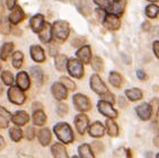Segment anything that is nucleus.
Returning <instances> with one entry per match:
<instances>
[{
  "instance_id": "nucleus-16",
  "label": "nucleus",
  "mask_w": 159,
  "mask_h": 158,
  "mask_svg": "<svg viewBox=\"0 0 159 158\" xmlns=\"http://www.w3.org/2000/svg\"><path fill=\"white\" fill-rule=\"evenodd\" d=\"M77 57L83 63H89L92 60V50L89 45L81 46L78 51H77Z\"/></svg>"
},
{
  "instance_id": "nucleus-19",
  "label": "nucleus",
  "mask_w": 159,
  "mask_h": 158,
  "mask_svg": "<svg viewBox=\"0 0 159 158\" xmlns=\"http://www.w3.org/2000/svg\"><path fill=\"white\" fill-rule=\"evenodd\" d=\"M11 121L18 127H23L30 121V116L25 111H18L11 116Z\"/></svg>"
},
{
  "instance_id": "nucleus-55",
  "label": "nucleus",
  "mask_w": 159,
  "mask_h": 158,
  "mask_svg": "<svg viewBox=\"0 0 159 158\" xmlns=\"http://www.w3.org/2000/svg\"><path fill=\"white\" fill-rule=\"evenodd\" d=\"M2 91H3V87L1 86V84H0V95L2 94Z\"/></svg>"
},
{
  "instance_id": "nucleus-13",
  "label": "nucleus",
  "mask_w": 159,
  "mask_h": 158,
  "mask_svg": "<svg viewBox=\"0 0 159 158\" xmlns=\"http://www.w3.org/2000/svg\"><path fill=\"white\" fill-rule=\"evenodd\" d=\"M16 82H17V86L21 91H27L31 86V80H30V77H28L26 71H20V72L17 73Z\"/></svg>"
},
{
  "instance_id": "nucleus-43",
  "label": "nucleus",
  "mask_w": 159,
  "mask_h": 158,
  "mask_svg": "<svg viewBox=\"0 0 159 158\" xmlns=\"http://www.w3.org/2000/svg\"><path fill=\"white\" fill-rule=\"evenodd\" d=\"M102 100H105L107 103H111V104H114L115 103V100H114V96L113 94H111V93H105L104 95H102Z\"/></svg>"
},
{
  "instance_id": "nucleus-24",
  "label": "nucleus",
  "mask_w": 159,
  "mask_h": 158,
  "mask_svg": "<svg viewBox=\"0 0 159 158\" xmlns=\"http://www.w3.org/2000/svg\"><path fill=\"white\" fill-rule=\"evenodd\" d=\"M77 9L79 10V12H81L84 16H89L92 12V7L89 5V2L87 0H77L76 2Z\"/></svg>"
},
{
  "instance_id": "nucleus-33",
  "label": "nucleus",
  "mask_w": 159,
  "mask_h": 158,
  "mask_svg": "<svg viewBox=\"0 0 159 158\" xmlns=\"http://www.w3.org/2000/svg\"><path fill=\"white\" fill-rule=\"evenodd\" d=\"M159 14V7L155 3H150L146 7V15L149 18H156Z\"/></svg>"
},
{
  "instance_id": "nucleus-31",
  "label": "nucleus",
  "mask_w": 159,
  "mask_h": 158,
  "mask_svg": "<svg viewBox=\"0 0 159 158\" xmlns=\"http://www.w3.org/2000/svg\"><path fill=\"white\" fill-rule=\"evenodd\" d=\"M31 75L33 77V79L35 80L37 85H41L43 82V71L40 67H37V66H34V67L31 68Z\"/></svg>"
},
{
  "instance_id": "nucleus-10",
  "label": "nucleus",
  "mask_w": 159,
  "mask_h": 158,
  "mask_svg": "<svg viewBox=\"0 0 159 158\" xmlns=\"http://www.w3.org/2000/svg\"><path fill=\"white\" fill-rule=\"evenodd\" d=\"M75 125H76V129L78 131V133L84 134L86 132V130L88 129L89 127V118L86 114H78L75 118Z\"/></svg>"
},
{
  "instance_id": "nucleus-15",
  "label": "nucleus",
  "mask_w": 159,
  "mask_h": 158,
  "mask_svg": "<svg viewBox=\"0 0 159 158\" xmlns=\"http://www.w3.org/2000/svg\"><path fill=\"white\" fill-rule=\"evenodd\" d=\"M45 24V21H44V16L41 15V14H36L34 15L33 17L30 21V25H31V28L33 30V32L35 33H39L42 27Z\"/></svg>"
},
{
  "instance_id": "nucleus-28",
  "label": "nucleus",
  "mask_w": 159,
  "mask_h": 158,
  "mask_svg": "<svg viewBox=\"0 0 159 158\" xmlns=\"http://www.w3.org/2000/svg\"><path fill=\"white\" fill-rule=\"evenodd\" d=\"M106 130L107 133L110 134L111 137H116L119 134V127L115 122L113 121V118H107L106 120Z\"/></svg>"
},
{
  "instance_id": "nucleus-12",
  "label": "nucleus",
  "mask_w": 159,
  "mask_h": 158,
  "mask_svg": "<svg viewBox=\"0 0 159 158\" xmlns=\"http://www.w3.org/2000/svg\"><path fill=\"white\" fill-rule=\"evenodd\" d=\"M135 112L138 114L139 118L142 120V121H148L151 115H152V111H151V106H150V104L148 103H143L137 106L135 109Z\"/></svg>"
},
{
  "instance_id": "nucleus-29",
  "label": "nucleus",
  "mask_w": 159,
  "mask_h": 158,
  "mask_svg": "<svg viewBox=\"0 0 159 158\" xmlns=\"http://www.w3.org/2000/svg\"><path fill=\"white\" fill-rule=\"evenodd\" d=\"M78 152H79L81 158H95V156H94V154L92 151V148L87 143L80 145L79 148H78Z\"/></svg>"
},
{
  "instance_id": "nucleus-3",
  "label": "nucleus",
  "mask_w": 159,
  "mask_h": 158,
  "mask_svg": "<svg viewBox=\"0 0 159 158\" xmlns=\"http://www.w3.org/2000/svg\"><path fill=\"white\" fill-rule=\"evenodd\" d=\"M67 69L70 76L74 78L80 79L84 76V64L79 59H69L67 64Z\"/></svg>"
},
{
  "instance_id": "nucleus-4",
  "label": "nucleus",
  "mask_w": 159,
  "mask_h": 158,
  "mask_svg": "<svg viewBox=\"0 0 159 158\" xmlns=\"http://www.w3.org/2000/svg\"><path fill=\"white\" fill-rule=\"evenodd\" d=\"M8 98L11 103L16 105H21L26 100L24 91H21L19 87H16V86H10V88L8 89Z\"/></svg>"
},
{
  "instance_id": "nucleus-48",
  "label": "nucleus",
  "mask_w": 159,
  "mask_h": 158,
  "mask_svg": "<svg viewBox=\"0 0 159 158\" xmlns=\"http://www.w3.org/2000/svg\"><path fill=\"white\" fill-rule=\"evenodd\" d=\"M153 52H155V55L159 59V41H156L153 42Z\"/></svg>"
},
{
  "instance_id": "nucleus-49",
  "label": "nucleus",
  "mask_w": 159,
  "mask_h": 158,
  "mask_svg": "<svg viewBox=\"0 0 159 158\" xmlns=\"http://www.w3.org/2000/svg\"><path fill=\"white\" fill-rule=\"evenodd\" d=\"M141 27H142V30H143L144 32H148V30H150V23L148 21H143V23H142V26H141Z\"/></svg>"
},
{
  "instance_id": "nucleus-57",
  "label": "nucleus",
  "mask_w": 159,
  "mask_h": 158,
  "mask_svg": "<svg viewBox=\"0 0 159 158\" xmlns=\"http://www.w3.org/2000/svg\"><path fill=\"white\" fill-rule=\"evenodd\" d=\"M72 158H81V157H78V156H74Z\"/></svg>"
},
{
  "instance_id": "nucleus-59",
  "label": "nucleus",
  "mask_w": 159,
  "mask_h": 158,
  "mask_svg": "<svg viewBox=\"0 0 159 158\" xmlns=\"http://www.w3.org/2000/svg\"><path fill=\"white\" fill-rule=\"evenodd\" d=\"M0 70H1V63H0Z\"/></svg>"
},
{
  "instance_id": "nucleus-39",
  "label": "nucleus",
  "mask_w": 159,
  "mask_h": 158,
  "mask_svg": "<svg viewBox=\"0 0 159 158\" xmlns=\"http://www.w3.org/2000/svg\"><path fill=\"white\" fill-rule=\"evenodd\" d=\"M1 79H2V81L8 86H11L14 84V76H12V73L9 72V71H3L1 72Z\"/></svg>"
},
{
  "instance_id": "nucleus-50",
  "label": "nucleus",
  "mask_w": 159,
  "mask_h": 158,
  "mask_svg": "<svg viewBox=\"0 0 159 158\" xmlns=\"http://www.w3.org/2000/svg\"><path fill=\"white\" fill-rule=\"evenodd\" d=\"M3 14H5V6H3V2L0 0V17H2Z\"/></svg>"
},
{
  "instance_id": "nucleus-54",
  "label": "nucleus",
  "mask_w": 159,
  "mask_h": 158,
  "mask_svg": "<svg viewBox=\"0 0 159 158\" xmlns=\"http://www.w3.org/2000/svg\"><path fill=\"white\" fill-rule=\"evenodd\" d=\"M126 155H128V158H131L132 157V155H131V151H130V150H126Z\"/></svg>"
},
{
  "instance_id": "nucleus-41",
  "label": "nucleus",
  "mask_w": 159,
  "mask_h": 158,
  "mask_svg": "<svg viewBox=\"0 0 159 158\" xmlns=\"http://www.w3.org/2000/svg\"><path fill=\"white\" fill-rule=\"evenodd\" d=\"M111 1L112 0H94V2L97 5L99 8H102V9H104L105 12L107 10V8L110 7L111 5Z\"/></svg>"
},
{
  "instance_id": "nucleus-38",
  "label": "nucleus",
  "mask_w": 159,
  "mask_h": 158,
  "mask_svg": "<svg viewBox=\"0 0 159 158\" xmlns=\"http://www.w3.org/2000/svg\"><path fill=\"white\" fill-rule=\"evenodd\" d=\"M60 82H61L68 91H75L76 89V84L71 79L68 78V77H61L60 78Z\"/></svg>"
},
{
  "instance_id": "nucleus-14",
  "label": "nucleus",
  "mask_w": 159,
  "mask_h": 158,
  "mask_svg": "<svg viewBox=\"0 0 159 158\" xmlns=\"http://www.w3.org/2000/svg\"><path fill=\"white\" fill-rule=\"evenodd\" d=\"M53 33H52V25L50 23H45L42 30L39 32V37L43 43H50L52 40Z\"/></svg>"
},
{
  "instance_id": "nucleus-22",
  "label": "nucleus",
  "mask_w": 159,
  "mask_h": 158,
  "mask_svg": "<svg viewBox=\"0 0 159 158\" xmlns=\"http://www.w3.org/2000/svg\"><path fill=\"white\" fill-rule=\"evenodd\" d=\"M11 118V114L9 111H7L5 107L0 106V128H7Z\"/></svg>"
},
{
  "instance_id": "nucleus-2",
  "label": "nucleus",
  "mask_w": 159,
  "mask_h": 158,
  "mask_svg": "<svg viewBox=\"0 0 159 158\" xmlns=\"http://www.w3.org/2000/svg\"><path fill=\"white\" fill-rule=\"evenodd\" d=\"M70 28H69V24L66 21H54V24L52 25V33L53 36L55 39L60 40V41H64L67 40L68 35H69Z\"/></svg>"
},
{
  "instance_id": "nucleus-35",
  "label": "nucleus",
  "mask_w": 159,
  "mask_h": 158,
  "mask_svg": "<svg viewBox=\"0 0 159 158\" xmlns=\"http://www.w3.org/2000/svg\"><path fill=\"white\" fill-rule=\"evenodd\" d=\"M9 136L12 141L17 142V141H19V140L21 139V137H23V131H21L20 128H18V127H14V128L10 129Z\"/></svg>"
},
{
  "instance_id": "nucleus-30",
  "label": "nucleus",
  "mask_w": 159,
  "mask_h": 158,
  "mask_svg": "<svg viewBox=\"0 0 159 158\" xmlns=\"http://www.w3.org/2000/svg\"><path fill=\"white\" fill-rule=\"evenodd\" d=\"M126 97L132 102H137V100L142 98V91L139 88H130L125 91Z\"/></svg>"
},
{
  "instance_id": "nucleus-1",
  "label": "nucleus",
  "mask_w": 159,
  "mask_h": 158,
  "mask_svg": "<svg viewBox=\"0 0 159 158\" xmlns=\"http://www.w3.org/2000/svg\"><path fill=\"white\" fill-rule=\"evenodd\" d=\"M53 130L58 139L63 143H70L74 141V132L68 123H64V122L58 123L54 125Z\"/></svg>"
},
{
  "instance_id": "nucleus-44",
  "label": "nucleus",
  "mask_w": 159,
  "mask_h": 158,
  "mask_svg": "<svg viewBox=\"0 0 159 158\" xmlns=\"http://www.w3.org/2000/svg\"><path fill=\"white\" fill-rule=\"evenodd\" d=\"M57 112H58V114L60 116H63L64 114H67L68 113V106L66 105V104L60 103L58 105V109H57Z\"/></svg>"
},
{
  "instance_id": "nucleus-23",
  "label": "nucleus",
  "mask_w": 159,
  "mask_h": 158,
  "mask_svg": "<svg viewBox=\"0 0 159 158\" xmlns=\"http://www.w3.org/2000/svg\"><path fill=\"white\" fill-rule=\"evenodd\" d=\"M68 60L67 55L64 54H57L54 59V64L55 68L59 70V71H64L67 69V64H68Z\"/></svg>"
},
{
  "instance_id": "nucleus-47",
  "label": "nucleus",
  "mask_w": 159,
  "mask_h": 158,
  "mask_svg": "<svg viewBox=\"0 0 159 158\" xmlns=\"http://www.w3.org/2000/svg\"><path fill=\"white\" fill-rule=\"evenodd\" d=\"M16 2H17V0H6V5L8 7V9H14L16 7Z\"/></svg>"
},
{
  "instance_id": "nucleus-58",
  "label": "nucleus",
  "mask_w": 159,
  "mask_h": 158,
  "mask_svg": "<svg viewBox=\"0 0 159 158\" xmlns=\"http://www.w3.org/2000/svg\"><path fill=\"white\" fill-rule=\"evenodd\" d=\"M156 158H159V152L157 154V156H156Z\"/></svg>"
},
{
  "instance_id": "nucleus-46",
  "label": "nucleus",
  "mask_w": 159,
  "mask_h": 158,
  "mask_svg": "<svg viewBox=\"0 0 159 158\" xmlns=\"http://www.w3.org/2000/svg\"><path fill=\"white\" fill-rule=\"evenodd\" d=\"M137 77H138L140 80H146V79H147V73L144 72L143 70H138V71H137Z\"/></svg>"
},
{
  "instance_id": "nucleus-8",
  "label": "nucleus",
  "mask_w": 159,
  "mask_h": 158,
  "mask_svg": "<svg viewBox=\"0 0 159 158\" xmlns=\"http://www.w3.org/2000/svg\"><path fill=\"white\" fill-rule=\"evenodd\" d=\"M125 6H126L125 0H112L110 7L107 8L106 12L107 14H113V15L121 16L124 12Z\"/></svg>"
},
{
  "instance_id": "nucleus-11",
  "label": "nucleus",
  "mask_w": 159,
  "mask_h": 158,
  "mask_svg": "<svg viewBox=\"0 0 159 158\" xmlns=\"http://www.w3.org/2000/svg\"><path fill=\"white\" fill-rule=\"evenodd\" d=\"M51 91H52V95L54 96L55 100H63L68 97V89L61 82H54L51 87Z\"/></svg>"
},
{
  "instance_id": "nucleus-45",
  "label": "nucleus",
  "mask_w": 159,
  "mask_h": 158,
  "mask_svg": "<svg viewBox=\"0 0 159 158\" xmlns=\"http://www.w3.org/2000/svg\"><path fill=\"white\" fill-rule=\"evenodd\" d=\"M95 12H96V15H97V17H98V19L99 21H104V18H105V16H106V14L107 12H105L104 9H102V8H97V9L95 10Z\"/></svg>"
},
{
  "instance_id": "nucleus-34",
  "label": "nucleus",
  "mask_w": 159,
  "mask_h": 158,
  "mask_svg": "<svg viewBox=\"0 0 159 158\" xmlns=\"http://www.w3.org/2000/svg\"><path fill=\"white\" fill-rule=\"evenodd\" d=\"M23 61H24V54L21 53V52H15L14 54H12V59H11V62H12V66L15 68H20L21 64H23Z\"/></svg>"
},
{
  "instance_id": "nucleus-9",
  "label": "nucleus",
  "mask_w": 159,
  "mask_h": 158,
  "mask_svg": "<svg viewBox=\"0 0 159 158\" xmlns=\"http://www.w3.org/2000/svg\"><path fill=\"white\" fill-rule=\"evenodd\" d=\"M104 27H106L110 30H117L121 26V21L120 16L113 15V14H106L104 21H103Z\"/></svg>"
},
{
  "instance_id": "nucleus-52",
  "label": "nucleus",
  "mask_w": 159,
  "mask_h": 158,
  "mask_svg": "<svg viewBox=\"0 0 159 158\" xmlns=\"http://www.w3.org/2000/svg\"><path fill=\"white\" fill-rule=\"evenodd\" d=\"M3 147H5V139H3V138L0 136V150H1Z\"/></svg>"
},
{
  "instance_id": "nucleus-40",
  "label": "nucleus",
  "mask_w": 159,
  "mask_h": 158,
  "mask_svg": "<svg viewBox=\"0 0 159 158\" xmlns=\"http://www.w3.org/2000/svg\"><path fill=\"white\" fill-rule=\"evenodd\" d=\"M149 104H150V106H151V111H152V115L151 116L156 118V116L158 115V111H159V100L153 98Z\"/></svg>"
},
{
  "instance_id": "nucleus-5",
  "label": "nucleus",
  "mask_w": 159,
  "mask_h": 158,
  "mask_svg": "<svg viewBox=\"0 0 159 158\" xmlns=\"http://www.w3.org/2000/svg\"><path fill=\"white\" fill-rule=\"evenodd\" d=\"M72 100H74L75 107L80 112H86V111H89L92 109V103H90L89 98L87 96H85V95L76 94Z\"/></svg>"
},
{
  "instance_id": "nucleus-32",
  "label": "nucleus",
  "mask_w": 159,
  "mask_h": 158,
  "mask_svg": "<svg viewBox=\"0 0 159 158\" xmlns=\"http://www.w3.org/2000/svg\"><path fill=\"white\" fill-rule=\"evenodd\" d=\"M108 79H110L111 84H112L114 87H116V88L121 87V85H122V77H121V75H120L119 72H116V71H112V72L110 73V76H108Z\"/></svg>"
},
{
  "instance_id": "nucleus-42",
  "label": "nucleus",
  "mask_w": 159,
  "mask_h": 158,
  "mask_svg": "<svg viewBox=\"0 0 159 158\" xmlns=\"http://www.w3.org/2000/svg\"><path fill=\"white\" fill-rule=\"evenodd\" d=\"M24 134L28 140H33L34 137H35V131H34V129L32 127H27V128L25 129Z\"/></svg>"
},
{
  "instance_id": "nucleus-17",
  "label": "nucleus",
  "mask_w": 159,
  "mask_h": 158,
  "mask_svg": "<svg viewBox=\"0 0 159 158\" xmlns=\"http://www.w3.org/2000/svg\"><path fill=\"white\" fill-rule=\"evenodd\" d=\"M89 134L94 138H101L105 133V127L102 124L101 122H94L90 127H88Z\"/></svg>"
},
{
  "instance_id": "nucleus-20",
  "label": "nucleus",
  "mask_w": 159,
  "mask_h": 158,
  "mask_svg": "<svg viewBox=\"0 0 159 158\" xmlns=\"http://www.w3.org/2000/svg\"><path fill=\"white\" fill-rule=\"evenodd\" d=\"M31 57L35 62H43L45 60V53H44V50L41 48L40 45H32L31 49Z\"/></svg>"
},
{
  "instance_id": "nucleus-18",
  "label": "nucleus",
  "mask_w": 159,
  "mask_h": 158,
  "mask_svg": "<svg viewBox=\"0 0 159 158\" xmlns=\"http://www.w3.org/2000/svg\"><path fill=\"white\" fill-rule=\"evenodd\" d=\"M24 18H25V14H24V12H23V9H21L19 6H16L15 8L11 10L9 17H8L9 21L14 25L20 23V21H23Z\"/></svg>"
},
{
  "instance_id": "nucleus-27",
  "label": "nucleus",
  "mask_w": 159,
  "mask_h": 158,
  "mask_svg": "<svg viewBox=\"0 0 159 158\" xmlns=\"http://www.w3.org/2000/svg\"><path fill=\"white\" fill-rule=\"evenodd\" d=\"M12 50H14V43L12 42L5 43L2 45V48H1V50H0V58H1V60L6 61L8 59V57L10 55V53L12 52Z\"/></svg>"
},
{
  "instance_id": "nucleus-37",
  "label": "nucleus",
  "mask_w": 159,
  "mask_h": 158,
  "mask_svg": "<svg viewBox=\"0 0 159 158\" xmlns=\"http://www.w3.org/2000/svg\"><path fill=\"white\" fill-rule=\"evenodd\" d=\"M11 30L10 27V21L9 19H2L0 21V33L3 34V35H8Z\"/></svg>"
},
{
  "instance_id": "nucleus-7",
  "label": "nucleus",
  "mask_w": 159,
  "mask_h": 158,
  "mask_svg": "<svg viewBox=\"0 0 159 158\" xmlns=\"http://www.w3.org/2000/svg\"><path fill=\"white\" fill-rule=\"evenodd\" d=\"M90 87H92V89L94 91H95L96 94L98 95H104L105 93H107V87L106 85L104 84V81L101 79V77L98 76L97 73H95V75H93L92 77H90Z\"/></svg>"
},
{
  "instance_id": "nucleus-36",
  "label": "nucleus",
  "mask_w": 159,
  "mask_h": 158,
  "mask_svg": "<svg viewBox=\"0 0 159 158\" xmlns=\"http://www.w3.org/2000/svg\"><path fill=\"white\" fill-rule=\"evenodd\" d=\"M92 66H93V69L95 70L96 72H101L104 69V62H103V60L99 57H94L93 58Z\"/></svg>"
},
{
  "instance_id": "nucleus-21",
  "label": "nucleus",
  "mask_w": 159,
  "mask_h": 158,
  "mask_svg": "<svg viewBox=\"0 0 159 158\" xmlns=\"http://www.w3.org/2000/svg\"><path fill=\"white\" fill-rule=\"evenodd\" d=\"M51 152H52L53 158H69L64 146L59 142H55L54 145L51 147Z\"/></svg>"
},
{
  "instance_id": "nucleus-56",
  "label": "nucleus",
  "mask_w": 159,
  "mask_h": 158,
  "mask_svg": "<svg viewBox=\"0 0 159 158\" xmlns=\"http://www.w3.org/2000/svg\"><path fill=\"white\" fill-rule=\"evenodd\" d=\"M147 1H150V2H156V1H158V0H147Z\"/></svg>"
},
{
  "instance_id": "nucleus-53",
  "label": "nucleus",
  "mask_w": 159,
  "mask_h": 158,
  "mask_svg": "<svg viewBox=\"0 0 159 158\" xmlns=\"http://www.w3.org/2000/svg\"><path fill=\"white\" fill-rule=\"evenodd\" d=\"M155 145H156V146H158V147H159V136L156 138V139H155Z\"/></svg>"
},
{
  "instance_id": "nucleus-51",
  "label": "nucleus",
  "mask_w": 159,
  "mask_h": 158,
  "mask_svg": "<svg viewBox=\"0 0 159 158\" xmlns=\"http://www.w3.org/2000/svg\"><path fill=\"white\" fill-rule=\"evenodd\" d=\"M33 109H34V111L42 109V104H41V103H34L33 104Z\"/></svg>"
},
{
  "instance_id": "nucleus-6",
  "label": "nucleus",
  "mask_w": 159,
  "mask_h": 158,
  "mask_svg": "<svg viewBox=\"0 0 159 158\" xmlns=\"http://www.w3.org/2000/svg\"><path fill=\"white\" fill-rule=\"evenodd\" d=\"M98 111L108 118H117V111L113 109V104L107 103L105 100H99L97 103Z\"/></svg>"
},
{
  "instance_id": "nucleus-25",
  "label": "nucleus",
  "mask_w": 159,
  "mask_h": 158,
  "mask_svg": "<svg viewBox=\"0 0 159 158\" xmlns=\"http://www.w3.org/2000/svg\"><path fill=\"white\" fill-rule=\"evenodd\" d=\"M39 140H40V142L42 146H48L50 143V141H51V132H50L49 129H41L40 131H39Z\"/></svg>"
},
{
  "instance_id": "nucleus-26",
  "label": "nucleus",
  "mask_w": 159,
  "mask_h": 158,
  "mask_svg": "<svg viewBox=\"0 0 159 158\" xmlns=\"http://www.w3.org/2000/svg\"><path fill=\"white\" fill-rule=\"evenodd\" d=\"M45 121H46V115H45V113L43 112L42 109L34 111V114H33L34 124L39 125V127H42V125H44Z\"/></svg>"
}]
</instances>
